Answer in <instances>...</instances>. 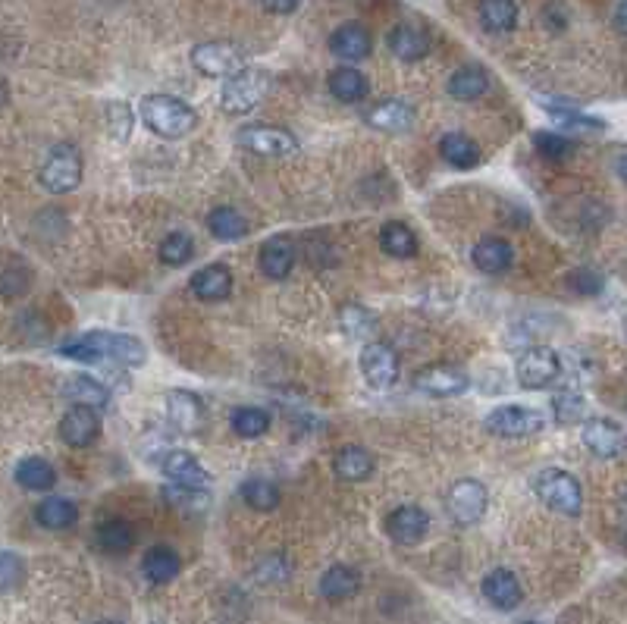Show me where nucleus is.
<instances>
[{
  "mask_svg": "<svg viewBox=\"0 0 627 624\" xmlns=\"http://www.w3.org/2000/svg\"><path fill=\"white\" fill-rule=\"evenodd\" d=\"M63 358H73V361H120V364H129V367H138L145 364L148 358V349L135 336H123V333H85L73 342H66L60 349Z\"/></svg>",
  "mask_w": 627,
  "mask_h": 624,
  "instance_id": "obj_1",
  "label": "nucleus"
},
{
  "mask_svg": "<svg viewBox=\"0 0 627 624\" xmlns=\"http://www.w3.org/2000/svg\"><path fill=\"white\" fill-rule=\"evenodd\" d=\"M142 120L160 138H182L198 126V113L170 95H148L142 101Z\"/></svg>",
  "mask_w": 627,
  "mask_h": 624,
  "instance_id": "obj_2",
  "label": "nucleus"
},
{
  "mask_svg": "<svg viewBox=\"0 0 627 624\" xmlns=\"http://www.w3.org/2000/svg\"><path fill=\"white\" fill-rule=\"evenodd\" d=\"M533 493L562 515H580L584 508V490H580L577 477L562 468H543L533 477Z\"/></svg>",
  "mask_w": 627,
  "mask_h": 624,
  "instance_id": "obj_3",
  "label": "nucleus"
},
{
  "mask_svg": "<svg viewBox=\"0 0 627 624\" xmlns=\"http://www.w3.org/2000/svg\"><path fill=\"white\" fill-rule=\"evenodd\" d=\"M270 88V76L264 73V69H242V73H236L232 79L223 82V91H220V107L226 113H248L251 107H258L261 98L267 95Z\"/></svg>",
  "mask_w": 627,
  "mask_h": 624,
  "instance_id": "obj_4",
  "label": "nucleus"
},
{
  "mask_svg": "<svg viewBox=\"0 0 627 624\" xmlns=\"http://www.w3.org/2000/svg\"><path fill=\"white\" fill-rule=\"evenodd\" d=\"M192 63L211 79H232L245 69V51L232 41H204L192 51Z\"/></svg>",
  "mask_w": 627,
  "mask_h": 624,
  "instance_id": "obj_5",
  "label": "nucleus"
},
{
  "mask_svg": "<svg viewBox=\"0 0 627 624\" xmlns=\"http://www.w3.org/2000/svg\"><path fill=\"white\" fill-rule=\"evenodd\" d=\"M82 179V157L73 145H57L41 167V186L51 195H66L79 186Z\"/></svg>",
  "mask_w": 627,
  "mask_h": 624,
  "instance_id": "obj_6",
  "label": "nucleus"
},
{
  "mask_svg": "<svg viewBox=\"0 0 627 624\" xmlns=\"http://www.w3.org/2000/svg\"><path fill=\"white\" fill-rule=\"evenodd\" d=\"M493 436H530V433H540L546 427V418L540 411L533 408H521V405H505V408H496L490 418L483 424Z\"/></svg>",
  "mask_w": 627,
  "mask_h": 624,
  "instance_id": "obj_7",
  "label": "nucleus"
},
{
  "mask_svg": "<svg viewBox=\"0 0 627 624\" xmlns=\"http://www.w3.org/2000/svg\"><path fill=\"white\" fill-rule=\"evenodd\" d=\"M361 374L374 389H389L399 380V355L389 342H370L361 352Z\"/></svg>",
  "mask_w": 627,
  "mask_h": 624,
  "instance_id": "obj_8",
  "label": "nucleus"
},
{
  "mask_svg": "<svg viewBox=\"0 0 627 624\" xmlns=\"http://www.w3.org/2000/svg\"><path fill=\"white\" fill-rule=\"evenodd\" d=\"M515 371H518L521 386H527V389H546L549 383L559 380L562 361H559V355H555L552 349H527V352H521Z\"/></svg>",
  "mask_w": 627,
  "mask_h": 624,
  "instance_id": "obj_9",
  "label": "nucleus"
},
{
  "mask_svg": "<svg viewBox=\"0 0 627 624\" xmlns=\"http://www.w3.org/2000/svg\"><path fill=\"white\" fill-rule=\"evenodd\" d=\"M160 471L167 474V480H173V487H189V490H207L211 487V474H207L198 458L189 455L185 449H170L160 458Z\"/></svg>",
  "mask_w": 627,
  "mask_h": 624,
  "instance_id": "obj_10",
  "label": "nucleus"
},
{
  "mask_svg": "<svg viewBox=\"0 0 627 624\" xmlns=\"http://www.w3.org/2000/svg\"><path fill=\"white\" fill-rule=\"evenodd\" d=\"M239 145L264 154V157H289L298 151L295 135H289L286 129H273V126H248L239 132Z\"/></svg>",
  "mask_w": 627,
  "mask_h": 624,
  "instance_id": "obj_11",
  "label": "nucleus"
},
{
  "mask_svg": "<svg viewBox=\"0 0 627 624\" xmlns=\"http://www.w3.org/2000/svg\"><path fill=\"white\" fill-rule=\"evenodd\" d=\"M584 446L596 455V458H621L627 452V433L609 421V418H593L584 424Z\"/></svg>",
  "mask_w": 627,
  "mask_h": 624,
  "instance_id": "obj_12",
  "label": "nucleus"
},
{
  "mask_svg": "<svg viewBox=\"0 0 627 624\" xmlns=\"http://www.w3.org/2000/svg\"><path fill=\"white\" fill-rule=\"evenodd\" d=\"M417 386H421L424 392H430V396L449 399V396H461V392H468L471 380L455 364H427L424 371H417Z\"/></svg>",
  "mask_w": 627,
  "mask_h": 624,
  "instance_id": "obj_13",
  "label": "nucleus"
},
{
  "mask_svg": "<svg viewBox=\"0 0 627 624\" xmlns=\"http://www.w3.org/2000/svg\"><path fill=\"white\" fill-rule=\"evenodd\" d=\"M101 433V418L95 408H85V405H73L60 421V436L66 446L73 449H85L98 439Z\"/></svg>",
  "mask_w": 627,
  "mask_h": 624,
  "instance_id": "obj_14",
  "label": "nucleus"
},
{
  "mask_svg": "<svg viewBox=\"0 0 627 624\" xmlns=\"http://www.w3.org/2000/svg\"><path fill=\"white\" fill-rule=\"evenodd\" d=\"M427 527H430V515L421 505H402L386 518V534L402 546L421 543L427 537Z\"/></svg>",
  "mask_w": 627,
  "mask_h": 624,
  "instance_id": "obj_15",
  "label": "nucleus"
},
{
  "mask_svg": "<svg viewBox=\"0 0 627 624\" xmlns=\"http://www.w3.org/2000/svg\"><path fill=\"white\" fill-rule=\"evenodd\" d=\"M486 512V490L480 480H458L449 490V515L458 524H474Z\"/></svg>",
  "mask_w": 627,
  "mask_h": 624,
  "instance_id": "obj_16",
  "label": "nucleus"
},
{
  "mask_svg": "<svg viewBox=\"0 0 627 624\" xmlns=\"http://www.w3.org/2000/svg\"><path fill=\"white\" fill-rule=\"evenodd\" d=\"M483 596H486V603L502 609V612H512L521 606V599H524V590H521V581L518 577L508 571V568H496L483 577Z\"/></svg>",
  "mask_w": 627,
  "mask_h": 624,
  "instance_id": "obj_17",
  "label": "nucleus"
},
{
  "mask_svg": "<svg viewBox=\"0 0 627 624\" xmlns=\"http://www.w3.org/2000/svg\"><path fill=\"white\" fill-rule=\"evenodd\" d=\"M370 48H374V38H370V32L361 26V22H345V26H339L330 35V51L348 63L364 60L370 54Z\"/></svg>",
  "mask_w": 627,
  "mask_h": 624,
  "instance_id": "obj_18",
  "label": "nucleus"
},
{
  "mask_svg": "<svg viewBox=\"0 0 627 624\" xmlns=\"http://www.w3.org/2000/svg\"><path fill=\"white\" fill-rule=\"evenodd\" d=\"M258 267L270 280H286L295 267V245L286 236L267 239L258 251Z\"/></svg>",
  "mask_w": 627,
  "mask_h": 624,
  "instance_id": "obj_19",
  "label": "nucleus"
},
{
  "mask_svg": "<svg viewBox=\"0 0 627 624\" xmlns=\"http://www.w3.org/2000/svg\"><path fill=\"white\" fill-rule=\"evenodd\" d=\"M386 44H389V51L396 54L399 60L405 63H414V60H424L430 54V35L427 29L421 26H396L389 35H386Z\"/></svg>",
  "mask_w": 627,
  "mask_h": 624,
  "instance_id": "obj_20",
  "label": "nucleus"
},
{
  "mask_svg": "<svg viewBox=\"0 0 627 624\" xmlns=\"http://www.w3.org/2000/svg\"><path fill=\"white\" fill-rule=\"evenodd\" d=\"M167 411H170L173 427L182 430V433H198V427L204 421L201 399L192 396V392H185V389L170 392V396H167Z\"/></svg>",
  "mask_w": 627,
  "mask_h": 624,
  "instance_id": "obj_21",
  "label": "nucleus"
},
{
  "mask_svg": "<svg viewBox=\"0 0 627 624\" xmlns=\"http://www.w3.org/2000/svg\"><path fill=\"white\" fill-rule=\"evenodd\" d=\"M192 292L201 302H223L232 292V273L223 264H207L192 276Z\"/></svg>",
  "mask_w": 627,
  "mask_h": 624,
  "instance_id": "obj_22",
  "label": "nucleus"
},
{
  "mask_svg": "<svg viewBox=\"0 0 627 624\" xmlns=\"http://www.w3.org/2000/svg\"><path fill=\"white\" fill-rule=\"evenodd\" d=\"M367 123L380 132H408L414 126V110L405 101H380L367 110Z\"/></svg>",
  "mask_w": 627,
  "mask_h": 624,
  "instance_id": "obj_23",
  "label": "nucleus"
},
{
  "mask_svg": "<svg viewBox=\"0 0 627 624\" xmlns=\"http://www.w3.org/2000/svg\"><path fill=\"white\" fill-rule=\"evenodd\" d=\"M333 471L339 480H348V483H361L374 474V455L361 446H345L336 452L333 458Z\"/></svg>",
  "mask_w": 627,
  "mask_h": 624,
  "instance_id": "obj_24",
  "label": "nucleus"
},
{
  "mask_svg": "<svg viewBox=\"0 0 627 624\" xmlns=\"http://www.w3.org/2000/svg\"><path fill=\"white\" fill-rule=\"evenodd\" d=\"M515 261V251L505 239L499 236H486L474 245V264L483 270V273H505Z\"/></svg>",
  "mask_w": 627,
  "mask_h": 624,
  "instance_id": "obj_25",
  "label": "nucleus"
},
{
  "mask_svg": "<svg viewBox=\"0 0 627 624\" xmlns=\"http://www.w3.org/2000/svg\"><path fill=\"white\" fill-rule=\"evenodd\" d=\"M367 91H370V85H367L364 73H358L355 66H339V69H333V73H330V95L336 101H342V104L364 101Z\"/></svg>",
  "mask_w": 627,
  "mask_h": 624,
  "instance_id": "obj_26",
  "label": "nucleus"
},
{
  "mask_svg": "<svg viewBox=\"0 0 627 624\" xmlns=\"http://www.w3.org/2000/svg\"><path fill=\"white\" fill-rule=\"evenodd\" d=\"M35 521L44 527V530H66L79 521V508L69 502V499H60V496H51L35 505Z\"/></svg>",
  "mask_w": 627,
  "mask_h": 624,
  "instance_id": "obj_27",
  "label": "nucleus"
},
{
  "mask_svg": "<svg viewBox=\"0 0 627 624\" xmlns=\"http://www.w3.org/2000/svg\"><path fill=\"white\" fill-rule=\"evenodd\" d=\"M358 590H361V574L355 568H348V565H333L320 577V593L327 599H333V603L355 596Z\"/></svg>",
  "mask_w": 627,
  "mask_h": 624,
  "instance_id": "obj_28",
  "label": "nucleus"
},
{
  "mask_svg": "<svg viewBox=\"0 0 627 624\" xmlns=\"http://www.w3.org/2000/svg\"><path fill=\"white\" fill-rule=\"evenodd\" d=\"M486 88H490V76H486V69L480 66H461L449 79V95L458 101H474L486 95Z\"/></svg>",
  "mask_w": 627,
  "mask_h": 624,
  "instance_id": "obj_29",
  "label": "nucleus"
},
{
  "mask_svg": "<svg viewBox=\"0 0 627 624\" xmlns=\"http://www.w3.org/2000/svg\"><path fill=\"white\" fill-rule=\"evenodd\" d=\"M60 396L66 402H73V405H85V408H101L107 405V389L104 383L98 380H91V377H69L60 389Z\"/></svg>",
  "mask_w": 627,
  "mask_h": 624,
  "instance_id": "obj_30",
  "label": "nucleus"
},
{
  "mask_svg": "<svg viewBox=\"0 0 627 624\" xmlns=\"http://www.w3.org/2000/svg\"><path fill=\"white\" fill-rule=\"evenodd\" d=\"M142 571H145V577L151 584H170L173 577L179 574V556L170 546H154V549L145 552Z\"/></svg>",
  "mask_w": 627,
  "mask_h": 624,
  "instance_id": "obj_31",
  "label": "nucleus"
},
{
  "mask_svg": "<svg viewBox=\"0 0 627 624\" xmlns=\"http://www.w3.org/2000/svg\"><path fill=\"white\" fill-rule=\"evenodd\" d=\"M480 22L486 32H512L518 26V4L515 0H483Z\"/></svg>",
  "mask_w": 627,
  "mask_h": 624,
  "instance_id": "obj_32",
  "label": "nucleus"
},
{
  "mask_svg": "<svg viewBox=\"0 0 627 624\" xmlns=\"http://www.w3.org/2000/svg\"><path fill=\"white\" fill-rule=\"evenodd\" d=\"M98 546L104 552H110V556H123V552H129L135 546V530L129 521L123 518H110L98 527Z\"/></svg>",
  "mask_w": 627,
  "mask_h": 624,
  "instance_id": "obj_33",
  "label": "nucleus"
},
{
  "mask_svg": "<svg viewBox=\"0 0 627 624\" xmlns=\"http://www.w3.org/2000/svg\"><path fill=\"white\" fill-rule=\"evenodd\" d=\"M439 151H443V157L458 170H471V167H477V160H480V148L461 132H449L443 142H439Z\"/></svg>",
  "mask_w": 627,
  "mask_h": 624,
  "instance_id": "obj_34",
  "label": "nucleus"
},
{
  "mask_svg": "<svg viewBox=\"0 0 627 624\" xmlns=\"http://www.w3.org/2000/svg\"><path fill=\"white\" fill-rule=\"evenodd\" d=\"M207 229L223 242H236L248 233V220L236 211V207H217V211L207 214Z\"/></svg>",
  "mask_w": 627,
  "mask_h": 624,
  "instance_id": "obj_35",
  "label": "nucleus"
},
{
  "mask_svg": "<svg viewBox=\"0 0 627 624\" xmlns=\"http://www.w3.org/2000/svg\"><path fill=\"white\" fill-rule=\"evenodd\" d=\"M16 480H19V487L44 493V490H51L57 483V474H54V468L44 458H26V461H19Z\"/></svg>",
  "mask_w": 627,
  "mask_h": 624,
  "instance_id": "obj_36",
  "label": "nucleus"
},
{
  "mask_svg": "<svg viewBox=\"0 0 627 624\" xmlns=\"http://www.w3.org/2000/svg\"><path fill=\"white\" fill-rule=\"evenodd\" d=\"M380 248L389 254V258H414L417 239L405 223H386L380 229Z\"/></svg>",
  "mask_w": 627,
  "mask_h": 624,
  "instance_id": "obj_37",
  "label": "nucleus"
},
{
  "mask_svg": "<svg viewBox=\"0 0 627 624\" xmlns=\"http://www.w3.org/2000/svg\"><path fill=\"white\" fill-rule=\"evenodd\" d=\"M232 430L245 439H254V436H264L270 430V414L261 411V408H236L232 411Z\"/></svg>",
  "mask_w": 627,
  "mask_h": 624,
  "instance_id": "obj_38",
  "label": "nucleus"
},
{
  "mask_svg": "<svg viewBox=\"0 0 627 624\" xmlns=\"http://www.w3.org/2000/svg\"><path fill=\"white\" fill-rule=\"evenodd\" d=\"M242 499L258 508V512H273L276 505H280V490H276V483L270 480H248L242 487Z\"/></svg>",
  "mask_w": 627,
  "mask_h": 624,
  "instance_id": "obj_39",
  "label": "nucleus"
},
{
  "mask_svg": "<svg viewBox=\"0 0 627 624\" xmlns=\"http://www.w3.org/2000/svg\"><path fill=\"white\" fill-rule=\"evenodd\" d=\"M584 414H587V402L584 396H577V392H559V396L552 399V418L565 427L584 421Z\"/></svg>",
  "mask_w": 627,
  "mask_h": 624,
  "instance_id": "obj_40",
  "label": "nucleus"
},
{
  "mask_svg": "<svg viewBox=\"0 0 627 624\" xmlns=\"http://www.w3.org/2000/svg\"><path fill=\"white\" fill-rule=\"evenodd\" d=\"M160 261L170 264V267H182V264H189L192 261V254H195V242L185 236V233H173L167 236L164 242H160Z\"/></svg>",
  "mask_w": 627,
  "mask_h": 624,
  "instance_id": "obj_41",
  "label": "nucleus"
},
{
  "mask_svg": "<svg viewBox=\"0 0 627 624\" xmlns=\"http://www.w3.org/2000/svg\"><path fill=\"white\" fill-rule=\"evenodd\" d=\"M32 286V270L19 258H10L4 267V298H22Z\"/></svg>",
  "mask_w": 627,
  "mask_h": 624,
  "instance_id": "obj_42",
  "label": "nucleus"
},
{
  "mask_svg": "<svg viewBox=\"0 0 627 624\" xmlns=\"http://www.w3.org/2000/svg\"><path fill=\"white\" fill-rule=\"evenodd\" d=\"M533 148H537L546 160H565L568 154H574V142L559 132H537L533 135Z\"/></svg>",
  "mask_w": 627,
  "mask_h": 624,
  "instance_id": "obj_43",
  "label": "nucleus"
},
{
  "mask_svg": "<svg viewBox=\"0 0 627 624\" xmlns=\"http://www.w3.org/2000/svg\"><path fill=\"white\" fill-rule=\"evenodd\" d=\"M339 320H342V330L348 336H370L374 333V314L361 305H345L339 311Z\"/></svg>",
  "mask_w": 627,
  "mask_h": 624,
  "instance_id": "obj_44",
  "label": "nucleus"
},
{
  "mask_svg": "<svg viewBox=\"0 0 627 624\" xmlns=\"http://www.w3.org/2000/svg\"><path fill=\"white\" fill-rule=\"evenodd\" d=\"M552 120L559 123V129H571V132H602V120L584 117V113L574 110V104L571 107H555Z\"/></svg>",
  "mask_w": 627,
  "mask_h": 624,
  "instance_id": "obj_45",
  "label": "nucleus"
},
{
  "mask_svg": "<svg viewBox=\"0 0 627 624\" xmlns=\"http://www.w3.org/2000/svg\"><path fill=\"white\" fill-rule=\"evenodd\" d=\"M107 129H110V135L116 138V142H126L129 132H132V110H129V104L113 101L107 107Z\"/></svg>",
  "mask_w": 627,
  "mask_h": 624,
  "instance_id": "obj_46",
  "label": "nucleus"
},
{
  "mask_svg": "<svg viewBox=\"0 0 627 624\" xmlns=\"http://www.w3.org/2000/svg\"><path fill=\"white\" fill-rule=\"evenodd\" d=\"M22 574H26V565H22V559L16 556V552H4V556H0V581H4L7 593L22 581Z\"/></svg>",
  "mask_w": 627,
  "mask_h": 624,
  "instance_id": "obj_47",
  "label": "nucleus"
},
{
  "mask_svg": "<svg viewBox=\"0 0 627 624\" xmlns=\"http://www.w3.org/2000/svg\"><path fill=\"white\" fill-rule=\"evenodd\" d=\"M164 496L179 505V508H204L207 505V490H189V487H167Z\"/></svg>",
  "mask_w": 627,
  "mask_h": 624,
  "instance_id": "obj_48",
  "label": "nucleus"
},
{
  "mask_svg": "<svg viewBox=\"0 0 627 624\" xmlns=\"http://www.w3.org/2000/svg\"><path fill=\"white\" fill-rule=\"evenodd\" d=\"M571 289L580 292V295H596L602 289V280L593 270H574L571 273Z\"/></svg>",
  "mask_w": 627,
  "mask_h": 624,
  "instance_id": "obj_49",
  "label": "nucleus"
},
{
  "mask_svg": "<svg viewBox=\"0 0 627 624\" xmlns=\"http://www.w3.org/2000/svg\"><path fill=\"white\" fill-rule=\"evenodd\" d=\"M267 13H276V16H286V13H295L301 0H261Z\"/></svg>",
  "mask_w": 627,
  "mask_h": 624,
  "instance_id": "obj_50",
  "label": "nucleus"
},
{
  "mask_svg": "<svg viewBox=\"0 0 627 624\" xmlns=\"http://www.w3.org/2000/svg\"><path fill=\"white\" fill-rule=\"evenodd\" d=\"M615 29L627 38V0H618L615 4Z\"/></svg>",
  "mask_w": 627,
  "mask_h": 624,
  "instance_id": "obj_51",
  "label": "nucleus"
},
{
  "mask_svg": "<svg viewBox=\"0 0 627 624\" xmlns=\"http://www.w3.org/2000/svg\"><path fill=\"white\" fill-rule=\"evenodd\" d=\"M615 170H618V176H621V179H627V151H621V154H618V160H615Z\"/></svg>",
  "mask_w": 627,
  "mask_h": 624,
  "instance_id": "obj_52",
  "label": "nucleus"
},
{
  "mask_svg": "<svg viewBox=\"0 0 627 624\" xmlns=\"http://www.w3.org/2000/svg\"><path fill=\"white\" fill-rule=\"evenodd\" d=\"M95 624H123V621H110V618H104V621H95Z\"/></svg>",
  "mask_w": 627,
  "mask_h": 624,
  "instance_id": "obj_53",
  "label": "nucleus"
},
{
  "mask_svg": "<svg viewBox=\"0 0 627 624\" xmlns=\"http://www.w3.org/2000/svg\"><path fill=\"white\" fill-rule=\"evenodd\" d=\"M624 327H627V320H624Z\"/></svg>",
  "mask_w": 627,
  "mask_h": 624,
  "instance_id": "obj_54",
  "label": "nucleus"
},
{
  "mask_svg": "<svg viewBox=\"0 0 627 624\" xmlns=\"http://www.w3.org/2000/svg\"><path fill=\"white\" fill-rule=\"evenodd\" d=\"M624 543H627V540H624Z\"/></svg>",
  "mask_w": 627,
  "mask_h": 624,
  "instance_id": "obj_55",
  "label": "nucleus"
}]
</instances>
